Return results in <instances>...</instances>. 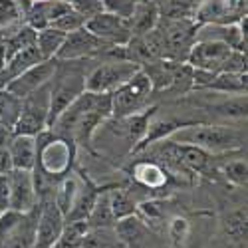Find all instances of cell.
<instances>
[{
    "instance_id": "cell-2",
    "label": "cell",
    "mask_w": 248,
    "mask_h": 248,
    "mask_svg": "<svg viewBox=\"0 0 248 248\" xmlns=\"http://www.w3.org/2000/svg\"><path fill=\"white\" fill-rule=\"evenodd\" d=\"M167 139L175 143H183V145H193L211 155H217V153L240 151L246 143V131L229 125L189 123V125H183L177 131H173Z\"/></svg>"
},
{
    "instance_id": "cell-41",
    "label": "cell",
    "mask_w": 248,
    "mask_h": 248,
    "mask_svg": "<svg viewBox=\"0 0 248 248\" xmlns=\"http://www.w3.org/2000/svg\"><path fill=\"white\" fill-rule=\"evenodd\" d=\"M12 137H14V129L4 125V123H0V153L8 151V145H10Z\"/></svg>"
},
{
    "instance_id": "cell-22",
    "label": "cell",
    "mask_w": 248,
    "mask_h": 248,
    "mask_svg": "<svg viewBox=\"0 0 248 248\" xmlns=\"http://www.w3.org/2000/svg\"><path fill=\"white\" fill-rule=\"evenodd\" d=\"M183 125H189V123L187 121H181V119H173V117H165L163 119V117H155L153 115V119L149 121V127H147L145 135H143V139L139 141V145L133 149V153L143 151L145 147H149L151 143H157L161 139H167L173 131H177Z\"/></svg>"
},
{
    "instance_id": "cell-18",
    "label": "cell",
    "mask_w": 248,
    "mask_h": 248,
    "mask_svg": "<svg viewBox=\"0 0 248 248\" xmlns=\"http://www.w3.org/2000/svg\"><path fill=\"white\" fill-rule=\"evenodd\" d=\"M131 177L147 191H161V189L167 187L169 181H171V173L165 169L163 165H159L151 159L133 163Z\"/></svg>"
},
{
    "instance_id": "cell-10",
    "label": "cell",
    "mask_w": 248,
    "mask_h": 248,
    "mask_svg": "<svg viewBox=\"0 0 248 248\" xmlns=\"http://www.w3.org/2000/svg\"><path fill=\"white\" fill-rule=\"evenodd\" d=\"M246 16V0H202L193 18L197 24H232Z\"/></svg>"
},
{
    "instance_id": "cell-6",
    "label": "cell",
    "mask_w": 248,
    "mask_h": 248,
    "mask_svg": "<svg viewBox=\"0 0 248 248\" xmlns=\"http://www.w3.org/2000/svg\"><path fill=\"white\" fill-rule=\"evenodd\" d=\"M38 206L30 213L8 209L0 213V248H34Z\"/></svg>"
},
{
    "instance_id": "cell-26",
    "label": "cell",
    "mask_w": 248,
    "mask_h": 248,
    "mask_svg": "<svg viewBox=\"0 0 248 248\" xmlns=\"http://www.w3.org/2000/svg\"><path fill=\"white\" fill-rule=\"evenodd\" d=\"M99 191H101L99 187H95L90 179H86L84 185H81V189H79V195H78V201L74 204V209L66 217V222L68 220H86L90 211H92V206H93V202H95V199H97V195H99Z\"/></svg>"
},
{
    "instance_id": "cell-42",
    "label": "cell",
    "mask_w": 248,
    "mask_h": 248,
    "mask_svg": "<svg viewBox=\"0 0 248 248\" xmlns=\"http://www.w3.org/2000/svg\"><path fill=\"white\" fill-rule=\"evenodd\" d=\"M4 64H6V52H4V46L0 44V70L4 68Z\"/></svg>"
},
{
    "instance_id": "cell-29",
    "label": "cell",
    "mask_w": 248,
    "mask_h": 248,
    "mask_svg": "<svg viewBox=\"0 0 248 248\" xmlns=\"http://www.w3.org/2000/svg\"><path fill=\"white\" fill-rule=\"evenodd\" d=\"M20 111H22V99L6 88L0 90V123L14 129Z\"/></svg>"
},
{
    "instance_id": "cell-8",
    "label": "cell",
    "mask_w": 248,
    "mask_h": 248,
    "mask_svg": "<svg viewBox=\"0 0 248 248\" xmlns=\"http://www.w3.org/2000/svg\"><path fill=\"white\" fill-rule=\"evenodd\" d=\"M52 81V79H50ZM50 121V84L42 86L22 99V111L14 125V133L38 137L48 129Z\"/></svg>"
},
{
    "instance_id": "cell-35",
    "label": "cell",
    "mask_w": 248,
    "mask_h": 248,
    "mask_svg": "<svg viewBox=\"0 0 248 248\" xmlns=\"http://www.w3.org/2000/svg\"><path fill=\"white\" fill-rule=\"evenodd\" d=\"M99 2H101L103 12H109V14H115L123 20H127L137 4V0H99Z\"/></svg>"
},
{
    "instance_id": "cell-17",
    "label": "cell",
    "mask_w": 248,
    "mask_h": 248,
    "mask_svg": "<svg viewBox=\"0 0 248 248\" xmlns=\"http://www.w3.org/2000/svg\"><path fill=\"white\" fill-rule=\"evenodd\" d=\"M155 113H157V108L151 106L139 113H131L125 117H111L113 119L111 131L119 137H125V141L129 143V151L133 153V149L139 145V141L143 139V135H145V131L149 127V121L153 119Z\"/></svg>"
},
{
    "instance_id": "cell-20",
    "label": "cell",
    "mask_w": 248,
    "mask_h": 248,
    "mask_svg": "<svg viewBox=\"0 0 248 248\" xmlns=\"http://www.w3.org/2000/svg\"><path fill=\"white\" fill-rule=\"evenodd\" d=\"M70 8L64 0H42V2H32L26 10V20L28 26L34 30H42L54 24V20L64 14Z\"/></svg>"
},
{
    "instance_id": "cell-3",
    "label": "cell",
    "mask_w": 248,
    "mask_h": 248,
    "mask_svg": "<svg viewBox=\"0 0 248 248\" xmlns=\"http://www.w3.org/2000/svg\"><path fill=\"white\" fill-rule=\"evenodd\" d=\"M163 38L165 60L169 62H185L189 50L197 42V28L193 16H161L157 24Z\"/></svg>"
},
{
    "instance_id": "cell-21",
    "label": "cell",
    "mask_w": 248,
    "mask_h": 248,
    "mask_svg": "<svg viewBox=\"0 0 248 248\" xmlns=\"http://www.w3.org/2000/svg\"><path fill=\"white\" fill-rule=\"evenodd\" d=\"M36 137L32 135H18L14 133L10 145H8V155L12 169H22V171H32L36 167Z\"/></svg>"
},
{
    "instance_id": "cell-19",
    "label": "cell",
    "mask_w": 248,
    "mask_h": 248,
    "mask_svg": "<svg viewBox=\"0 0 248 248\" xmlns=\"http://www.w3.org/2000/svg\"><path fill=\"white\" fill-rule=\"evenodd\" d=\"M159 20H161V8L155 0H137L131 16L127 18V26L131 30V36H141L157 28Z\"/></svg>"
},
{
    "instance_id": "cell-13",
    "label": "cell",
    "mask_w": 248,
    "mask_h": 248,
    "mask_svg": "<svg viewBox=\"0 0 248 248\" xmlns=\"http://www.w3.org/2000/svg\"><path fill=\"white\" fill-rule=\"evenodd\" d=\"M86 28L111 46H125L131 40V30L127 26V20H123L109 12H99L86 20Z\"/></svg>"
},
{
    "instance_id": "cell-32",
    "label": "cell",
    "mask_w": 248,
    "mask_h": 248,
    "mask_svg": "<svg viewBox=\"0 0 248 248\" xmlns=\"http://www.w3.org/2000/svg\"><path fill=\"white\" fill-rule=\"evenodd\" d=\"M167 234H169V240L173 246H177V248L185 246V242L191 236V222L185 217H173L167 224Z\"/></svg>"
},
{
    "instance_id": "cell-33",
    "label": "cell",
    "mask_w": 248,
    "mask_h": 248,
    "mask_svg": "<svg viewBox=\"0 0 248 248\" xmlns=\"http://www.w3.org/2000/svg\"><path fill=\"white\" fill-rule=\"evenodd\" d=\"M84 26H86V18L81 16L78 10H74L72 6H70L64 14H60V16L54 20V24H52V28L64 32V34H70V32L79 30V28H84Z\"/></svg>"
},
{
    "instance_id": "cell-9",
    "label": "cell",
    "mask_w": 248,
    "mask_h": 248,
    "mask_svg": "<svg viewBox=\"0 0 248 248\" xmlns=\"http://www.w3.org/2000/svg\"><path fill=\"white\" fill-rule=\"evenodd\" d=\"M109 48H113V46L106 44L103 40L93 36L84 26L79 30L66 34V40H64V44H62V48L58 50L56 60L58 62H79V60L93 58V56H106L109 52Z\"/></svg>"
},
{
    "instance_id": "cell-36",
    "label": "cell",
    "mask_w": 248,
    "mask_h": 248,
    "mask_svg": "<svg viewBox=\"0 0 248 248\" xmlns=\"http://www.w3.org/2000/svg\"><path fill=\"white\" fill-rule=\"evenodd\" d=\"M20 18L16 0H0V30L12 26Z\"/></svg>"
},
{
    "instance_id": "cell-16",
    "label": "cell",
    "mask_w": 248,
    "mask_h": 248,
    "mask_svg": "<svg viewBox=\"0 0 248 248\" xmlns=\"http://www.w3.org/2000/svg\"><path fill=\"white\" fill-rule=\"evenodd\" d=\"M197 40H215L231 50L246 52V16L232 24H199Z\"/></svg>"
},
{
    "instance_id": "cell-25",
    "label": "cell",
    "mask_w": 248,
    "mask_h": 248,
    "mask_svg": "<svg viewBox=\"0 0 248 248\" xmlns=\"http://www.w3.org/2000/svg\"><path fill=\"white\" fill-rule=\"evenodd\" d=\"M86 222L90 229H111V226H115L117 220L113 218L111 206H109V191H106V189L99 191Z\"/></svg>"
},
{
    "instance_id": "cell-40",
    "label": "cell",
    "mask_w": 248,
    "mask_h": 248,
    "mask_svg": "<svg viewBox=\"0 0 248 248\" xmlns=\"http://www.w3.org/2000/svg\"><path fill=\"white\" fill-rule=\"evenodd\" d=\"M10 209V175L0 173V213Z\"/></svg>"
},
{
    "instance_id": "cell-30",
    "label": "cell",
    "mask_w": 248,
    "mask_h": 248,
    "mask_svg": "<svg viewBox=\"0 0 248 248\" xmlns=\"http://www.w3.org/2000/svg\"><path fill=\"white\" fill-rule=\"evenodd\" d=\"M34 44H36V30L30 28L28 24L22 26L20 30H16L12 36H8L6 42L2 44V46H4V52H6V60H8L10 56H14L16 52L24 50V48H28V46H34Z\"/></svg>"
},
{
    "instance_id": "cell-14",
    "label": "cell",
    "mask_w": 248,
    "mask_h": 248,
    "mask_svg": "<svg viewBox=\"0 0 248 248\" xmlns=\"http://www.w3.org/2000/svg\"><path fill=\"white\" fill-rule=\"evenodd\" d=\"M56 64H58L56 60H42V62H38L36 66L28 68L26 72H22L18 78H14L10 84L6 86V90H10L20 99H24L26 95L34 93L36 90H40L42 86L50 84V79L54 78V72H56Z\"/></svg>"
},
{
    "instance_id": "cell-34",
    "label": "cell",
    "mask_w": 248,
    "mask_h": 248,
    "mask_svg": "<svg viewBox=\"0 0 248 248\" xmlns=\"http://www.w3.org/2000/svg\"><path fill=\"white\" fill-rule=\"evenodd\" d=\"M215 109H217L220 115H224V117L242 119V117H246V95L226 97L224 101L218 103V106H215Z\"/></svg>"
},
{
    "instance_id": "cell-1",
    "label": "cell",
    "mask_w": 248,
    "mask_h": 248,
    "mask_svg": "<svg viewBox=\"0 0 248 248\" xmlns=\"http://www.w3.org/2000/svg\"><path fill=\"white\" fill-rule=\"evenodd\" d=\"M111 117V93H79L52 123L50 131L72 141L74 145L92 149L99 127Z\"/></svg>"
},
{
    "instance_id": "cell-27",
    "label": "cell",
    "mask_w": 248,
    "mask_h": 248,
    "mask_svg": "<svg viewBox=\"0 0 248 248\" xmlns=\"http://www.w3.org/2000/svg\"><path fill=\"white\" fill-rule=\"evenodd\" d=\"M64 40H66V34L52 26L36 30V48L44 60H56L58 50L64 44Z\"/></svg>"
},
{
    "instance_id": "cell-28",
    "label": "cell",
    "mask_w": 248,
    "mask_h": 248,
    "mask_svg": "<svg viewBox=\"0 0 248 248\" xmlns=\"http://www.w3.org/2000/svg\"><path fill=\"white\" fill-rule=\"evenodd\" d=\"M137 204L139 202L125 189L109 191V206H111V213H113L115 220H121V218H127L131 215H137Z\"/></svg>"
},
{
    "instance_id": "cell-39",
    "label": "cell",
    "mask_w": 248,
    "mask_h": 248,
    "mask_svg": "<svg viewBox=\"0 0 248 248\" xmlns=\"http://www.w3.org/2000/svg\"><path fill=\"white\" fill-rule=\"evenodd\" d=\"M229 231H231V234H234V236H238V238H242V236H246V209L244 211H236L231 218H229Z\"/></svg>"
},
{
    "instance_id": "cell-11",
    "label": "cell",
    "mask_w": 248,
    "mask_h": 248,
    "mask_svg": "<svg viewBox=\"0 0 248 248\" xmlns=\"http://www.w3.org/2000/svg\"><path fill=\"white\" fill-rule=\"evenodd\" d=\"M66 218L56 206L54 199H44L38 204V220H36V242L34 248H52L64 231Z\"/></svg>"
},
{
    "instance_id": "cell-5",
    "label": "cell",
    "mask_w": 248,
    "mask_h": 248,
    "mask_svg": "<svg viewBox=\"0 0 248 248\" xmlns=\"http://www.w3.org/2000/svg\"><path fill=\"white\" fill-rule=\"evenodd\" d=\"M153 93L155 92L149 76L139 70L129 81L111 93V117H125L147 109Z\"/></svg>"
},
{
    "instance_id": "cell-24",
    "label": "cell",
    "mask_w": 248,
    "mask_h": 248,
    "mask_svg": "<svg viewBox=\"0 0 248 248\" xmlns=\"http://www.w3.org/2000/svg\"><path fill=\"white\" fill-rule=\"evenodd\" d=\"M79 189H81V183L76 177H64V179L58 181L52 199H54L56 206L60 209V213L64 215V218L74 209V204L78 201V195H79Z\"/></svg>"
},
{
    "instance_id": "cell-4",
    "label": "cell",
    "mask_w": 248,
    "mask_h": 248,
    "mask_svg": "<svg viewBox=\"0 0 248 248\" xmlns=\"http://www.w3.org/2000/svg\"><path fill=\"white\" fill-rule=\"evenodd\" d=\"M84 92H86V74L79 72L76 62L66 64L64 70L60 68V64H56V72H54V78L50 81V121H48V127H50V123Z\"/></svg>"
},
{
    "instance_id": "cell-7",
    "label": "cell",
    "mask_w": 248,
    "mask_h": 248,
    "mask_svg": "<svg viewBox=\"0 0 248 248\" xmlns=\"http://www.w3.org/2000/svg\"><path fill=\"white\" fill-rule=\"evenodd\" d=\"M141 70L131 60H108L95 66L86 76V92L92 93H113L125 81H129Z\"/></svg>"
},
{
    "instance_id": "cell-12",
    "label": "cell",
    "mask_w": 248,
    "mask_h": 248,
    "mask_svg": "<svg viewBox=\"0 0 248 248\" xmlns=\"http://www.w3.org/2000/svg\"><path fill=\"white\" fill-rule=\"evenodd\" d=\"M232 50L222 44V42H215V40H197L193 44V48L187 54L185 64H189L193 70H202V72H220L224 60L229 58Z\"/></svg>"
},
{
    "instance_id": "cell-38",
    "label": "cell",
    "mask_w": 248,
    "mask_h": 248,
    "mask_svg": "<svg viewBox=\"0 0 248 248\" xmlns=\"http://www.w3.org/2000/svg\"><path fill=\"white\" fill-rule=\"evenodd\" d=\"M70 6L74 10H78L86 20L92 18V16H95V14H99V12H103L99 0H72Z\"/></svg>"
},
{
    "instance_id": "cell-23",
    "label": "cell",
    "mask_w": 248,
    "mask_h": 248,
    "mask_svg": "<svg viewBox=\"0 0 248 248\" xmlns=\"http://www.w3.org/2000/svg\"><path fill=\"white\" fill-rule=\"evenodd\" d=\"M246 74H231V72H217L213 74L211 81L204 86V90H213L217 93L226 95H246Z\"/></svg>"
},
{
    "instance_id": "cell-15",
    "label": "cell",
    "mask_w": 248,
    "mask_h": 248,
    "mask_svg": "<svg viewBox=\"0 0 248 248\" xmlns=\"http://www.w3.org/2000/svg\"><path fill=\"white\" fill-rule=\"evenodd\" d=\"M10 209L20 213H30L40 204L36 183L32 171L12 169L10 173Z\"/></svg>"
},
{
    "instance_id": "cell-31",
    "label": "cell",
    "mask_w": 248,
    "mask_h": 248,
    "mask_svg": "<svg viewBox=\"0 0 248 248\" xmlns=\"http://www.w3.org/2000/svg\"><path fill=\"white\" fill-rule=\"evenodd\" d=\"M220 173L226 177V181H231L236 187H246V159H232V161H226L220 165Z\"/></svg>"
},
{
    "instance_id": "cell-37",
    "label": "cell",
    "mask_w": 248,
    "mask_h": 248,
    "mask_svg": "<svg viewBox=\"0 0 248 248\" xmlns=\"http://www.w3.org/2000/svg\"><path fill=\"white\" fill-rule=\"evenodd\" d=\"M220 72H231V74H246V52L232 50L229 58L224 60Z\"/></svg>"
}]
</instances>
